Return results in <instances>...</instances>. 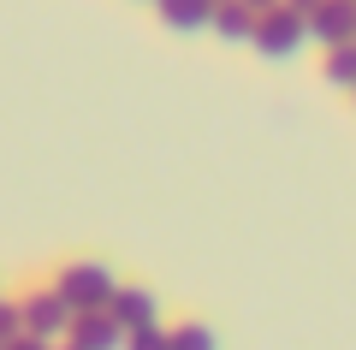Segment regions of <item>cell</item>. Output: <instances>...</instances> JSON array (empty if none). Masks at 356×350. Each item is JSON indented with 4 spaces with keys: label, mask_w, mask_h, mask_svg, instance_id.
<instances>
[{
    "label": "cell",
    "mask_w": 356,
    "mask_h": 350,
    "mask_svg": "<svg viewBox=\"0 0 356 350\" xmlns=\"http://www.w3.org/2000/svg\"><path fill=\"white\" fill-rule=\"evenodd\" d=\"M255 48L267 54V60H291L297 48L309 42V24H303V13H291V6H267V13H255Z\"/></svg>",
    "instance_id": "obj_1"
},
{
    "label": "cell",
    "mask_w": 356,
    "mask_h": 350,
    "mask_svg": "<svg viewBox=\"0 0 356 350\" xmlns=\"http://www.w3.org/2000/svg\"><path fill=\"white\" fill-rule=\"evenodd\" d=\"M54 291H60L72 309H107V297H113V273H107L102 262H72V267H60Z\"/></svg>",
    "instance_id": "obj_2"
},
{
    "label": "cell",
    "mask_w": 356,
    "mask_h": 350,
    "mask_svg": "<svg viewBox=\"0 0 356 350\" xmlns=\"http://www.w3.org/2000/svg\"><path fill=\"white\" fill-rule=\"evenodd\" d=\"M18 321H24V333L48 338V344H60L65 326H72V303L60 297V291H24V303H18Z\"/></svg>",
    "instance_id": "obj_3"
},
{
    "label": "cell",
    "mask_w": 356,
    "mask_h": 350,
    "mask_svg": "<svg viewBox=\"0 0 356 350\" xmlns=\"http://www.w3.org/2000/svg\"><path fill=\"white\" fill-rule=\"evenodd\" d=\"M309 36L321 42V48H339V42H356V0H315L303 13Z\"/></svg>",
    "instance_id": "obj_4"
},
{
    "label": "cell",
    "mask_w": 356,
    "mask_h": 350,
    "mask_svg": "<svg viewBox=\"0 0 356 350\" xmlns=\"http://www.w3.org/2000/svg\"><path fill=\"white\" fill-rule=\"evenodd\" d=\"M65 338H72L77 350H119V344H125V326H119L107 309H72Z\"/></svg>",
    "instance_id": "obj_5"
},
{
    "label": "cell",
    "mask_w": 356,
    "mask_h": 350,
    "mask_svg": "<svg viewBox=\"0 0 356 350\" xmlns=\"http://www.w3.org/2000/svg\"><path fill=\"white\" fill-rule=\"evenodd\" d=\"M107 315H113V321L125 326V333H143V326H161V321H154L161 309H154V297H149L143 285H113V297H107Z\"/></svg>",
    "instance_id": "obj_6"
},
{
    "label": "cell",
    "mask_w": 356,
    "mask_h": 350,
    "mask_svg": "<svg viewBox=\"0 0 356 350\" xmlns=\"http://www.w3.org/2000/svg\"><path fill=\"white\" fill-rule=\"evenodd\" d=\"M166 18V30H178V36H196V30H208V18H214V0H154Z\"/></svg>",
    "instance_id": "obj_7"
},
{
    "label": "cell",
    "mask_w": 356,
    "mask_h": 350,
    "mask_svg": "<svg viewBox=\"0 0 356 350\" xmlns=\"http://www.w3.org/2000/svg\"><path fill=\"white\" fill-rule=\"evenodd\" d=\"M208 30H220V42H250L255 36V13L243 0H220L214 18H208Z\"/></svg>",
    "instance_id": "obj_8"
},
{
    "label": "cell",
    "mask_w": 356,
    "mask_h": 350,
    "mask_svg": "<svg viewBox=\"0 0 356 350\" xmlns=\"http://www.w3.org/2000/svg\"><path fill=\"white\" fill-rule=\"evenodd\" d=\"M327 83L356 89V42H339V48H327Z\"/></svg>",
    "instance_id": "obj_9"
},
{
    "label": "cell",
    "mask_w": 356,
    "mask_h": 350,
    "mask_svg": "<svg viewBox=\"0 0 356 350\" xmlns=\"http://www.w3.org/2000/svg\"><path fill=\"white\" fill-rule=\"evenodd\" d=\"M166 338H172V350H220V338L208 333L202 321H184V326H172Z\"/></svg>",
    "instance_id": "obj_10"
},
{
    "label": "cell",
    "mask_w": 356,
    "mask_h": 350,
    "mask_svg": "<svg viewBox=\"0 0 356 350\" xmlns=\"http://www.w3.org/2000/svg\"><path fill=\"white\" fill-rule=\"evenodd\" d=\"M131 350H172V338H166V326H143V333H125Z\"/></svg>",
    "instance_id": "obj_11"
},
{
    "label": "cell",
    "mask_w": 356,
    "mask_h": 350,
    "mask_svg": "<svg viewBox=\"0 0 356 350\" xmlns=\"http://www.w3.org/2000/svg\"><path fill=\"white\" fill-rule=\"evenodd\" d=\"M18 333H24V321H18V303H0V350L13 344Z\"/></svg>",
    "instance_id": "obj_12"
},
{
    "label": "cell",
    "mask_w": 356,
    "mask_h": 350,
    "mask_svg": "<svg viewBox=\"0 0 356 350\" xmlns=\"http://www.w3.org/2000/svg\"><path fill=\"white\" fill-rule=\"evenodd\" d=\"M6 350H54V344H48V338H36V333H18Z\"/></svg>",
    "instance_id": "obj_13"
},
{
    "label": "cell",
    "mask_w": 356,
    "mask_h": 350,
    "mask_svg": "<svg viewBox=\"0 0 356 350\" xmlns=\"http://www.w3.org/2000/svg\"><path fill=\"white\" fill-rule=\"evenodd\" d=\"M243 6H250V13H267V6H280V0H243Z\"/></svg>",
    "instance_id": "obj_14"
},
{
    "label": "cell",
    "mask_w": 356,
    "mask_h": 350,
    "mask_svg": "<svg viewBox=\"0 0 356 350\" xmlns=\"http://www.w3.org/2000/svg\"><path fill=\"white\" fill-rule=\"evenodd\" d=\"M285 6H291V13H309V6H315V0H285Z\"/></svg>",
    "instance_id": "obj_15"
},
{
    "label": "cell",
    "mask_w": 356,
    "mask_h": 350,
    "mask_svg": "<svg viewBox=\"0 0 356 350\" xmlns=\"http://www.w3.org/2000/svg\"><path fill=\"white\" fill-rule=\"evenodd\" d=\"M60 350H77V344H72V338H65V344H60Z\"/></svg>",
    "instance_id": "obj_16"
},
{
    "label": "cell",
    "mask_w": 356,
    "mask_h": 350,
    "mask_svg": "<svg viewBox=\"0 0 356 350\" xmlns=\"http://www.w3.org/2000/svg\"><path fill=\"white\" fill-rule=\"evenodd\" d=\"M350 95H356V89H350Z\"/></svg>",
    "instance_id": "obj_17"
},
{
    "label": "cell",
    "mask_w": 356,
    "mask_h": 350,
    "mask_svg": "<svg viewBox=\"0 0 356 350\" xmlns=\"http://www.w3.org/2000/svg\"><path fill=\"white\" fill-rule=\"evenodd\" d=\"M214 6H220V0H214Z\"/></svg>",
    "instance_id": "obj_18"
}]
</instances>
